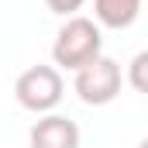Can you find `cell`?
<instances>
[{
    "mask_svg": "<svg viewBox=\"0 0 148 148\" xmlns=\"http://www.w3.org/2000/svg\"><path fill=\"white\" fill-rule=\"evenodd\" d=\"M62 93H66V83L55 66H31L14 83L17 103L31 114H55V107L62 103Z\"/></svg>",
    "mask_w": 148,
    "mask_h": 148,
    "instance_id": "obj_2",
    "label": "cell"
},
{
    "mask_svg": "<svg viewBox=\"0 0 148 148\" xmlns=\"http://www.w3.org/2000/svg\"><path fill=\"white\" fill-rule=\"evenodd\" d=\"M103 55V31L93 17H66V24L59 28L55 45H52V59L59 69L79 73L83 66H90L93 59Z\"/></svg>",
    "mask_w": 148,
    "mask_h": 148,
    "instance_id": "obj_1",
    "label": "cell"
},
{
    "mask_svg": "<svg viewBox=\"0 0 148 148\" xmlns=\"http://www.w3.org/2000/svg\"><path fill=\"white\" fill-rule=\"evenodd\" d=\"M141 14V0H93V21L100 28L124 31L138 21Z\"/></svg>",
    "mask_w": 148,
    "mask_h": 148,
    "instance_id": "obj_5",
    "label": "cell"
},
{
    "mask_svg": "<svg viewBox=\"0 0 148 148\" xmlns=\"http://www.w3.org/2000/svg\"><path fill=\"white\" fill-rule=\"evenodd\" d=\"M31 148H79V124L66 114H41L31 131H28Z\"/></svg>",
    "mask_w": 148,
    "mask_h": 148,
    "instance_id": "obj_4",
    "label": "cell"
},
{
    "mask_svg": "<svg viewBox=\"0 0 148 148\" xmlns=\"http://www.w3.org/2000/svg\"><path fill=\"white\" fill-rule=\"evenodd\" d=\"M127 83H131V90H138V93L148 97V48H141L127 62Z\"/></svg>",
    "mask_w": 148,
    "mask_h": 148,
    "instance_id": "obj_6",
    "label": "cell"
},
{
    "mask_svg": "<svg viewBox=\"0 0 148 148\" xmlns=\"http://www.w3.org/2000/svg\"><path fill=\"white\" fill-rule=\"evenodd\" d=\"M86 0H45V7L52 14H62V17H76V10L83 7Z\"/></svg>",
    "mask_w": 148,
    "mask_h": 148,
    "instance_id": "obj_7",
    "label": "cell"
},
{
    "mask_svg": "<svg viewBox=\"0 0 148 148\" xmlns=\"http://www.w3.org/2000/svg\"><path fill=\"white\" fill-rule=\"evenodd\" d=\"M121 83H124L121 66L110 55H100V59H93L90 66H83L76 73L73 90L86 107H107V103H114L121 97Z\"/></svg>",
    "mask_w": 148,
    "mask_h": 148,
    "instance_id": "obj_3",
    "label": "cell"
},
{
    "mask_svg": "<svg viewBox=\"0 0 148 148\" xmlns=\"http://www.w3.org/2000/svg\"><path fill=\"white\" fill-rule=\"evenodd\" d=\"M138 148H148V138H141V141H138Z\"/></svg>",
    "mask_w": 148,
    "mask_h": 148,
    "instance_id": "obj_8",
    "label": "cell"
}]
</instances>
